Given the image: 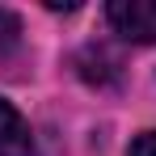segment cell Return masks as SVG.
I'll list each match as a JSON object with an SVG mask.
<instances>
[{
    "mask_svg": "<svg viewBox=\"0 0 156 156\" xmlns=\"http://www.w3.org/2000/svg\"><path fill=\"white\" fill-rule=\"evenodd\" d=\"M105 17L131 42H156V0H114Z\"/></svg>",
    "mask_w": 156,
    "mask_h": 156,
    "instance_id": "obj_1",
    "label": "cell"
},
{
    "mask_svg": "<svg viewBox=\"0 0 156 156\" xmlns=\"http://www.w3.org/2000/svg\"><path fill=\"white\" fill-rule=\"evenodd\" d=\"M0 156H34L30 131L21 122V114L0 97Z\"/></svg>",
    "mask_w": 156,
    "mask_h": 156,
    "instance_id": "obj_2",
    "label": "cell"
},
{
    "mask_svg": "<svg viewBox=\"0 0 156 156\" xmlns=\"http://www.w3.org/2000/svg\"><path fill=\"white\" fill-rule=\"evenodd\" d=\"M17 34H21L17 17H13L9 9H0V47H13V42H17Z\"/></svg>",
    "mask_w": 156,
    "mask_h": 156,
    "instance_id": "obj_3",
    "label": "cell"
},
{
    "mask_svg": "<svg viewBox=\"0 0 156 156\" xmlns=\"http://www.w3.org/2000/svg\"><path fill=\"white\" fill-rule=\"evenodd\" d=\"M131 156H156V131H148V135H139V139L131 144Z\"/></svg>",
    "mask_w": 156,
    "mask_h": 156,
    "instance_id": "obj_4",
    "label": "cell"
}]
</instances>
